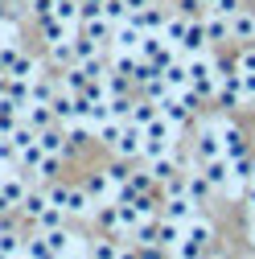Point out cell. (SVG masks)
<instances>
[{
    "instance_id": "cell-28",
    "label": "cell",
    "mask_w": 255,
    "mask_h": 259,
    "mask_svg": "<svg viewBox=\"0 0 255 259\" xmlns=\"http://www.w3.org/2000/svg\"><path fill=\"white\" fill-rule=\"evenodd\" d=\"M251 181H255V152H251Z\"/></svg>"
},
{
    "instance_id": "cell-17",
    "label": "cell",
    "mask_w": 255,
    "mask_h": 259,
    "mask_svg": "<svg viewBox=\"0 0 255 259\" xmlns=\"http://www.w3.org/2000/svg\"><path fill=\"white\" fill-rule=\"evenodd\" d=\"M87 82H91V74L78 66V62H74V66H66V70H62V82H58V87H62V91H74V95H82V91H87Z\"/></svg>"
},
{
    "instance_id": "cell-6",
    "label": "cell",
    "mask_w": 255,
    "mask_h": 259,
    "mask_svg": "<svg viewBox=\"0 0 255 259\" xmlns=\"http://www.w3.org/2000/svg\"><path fill=\"white\" fill-rule=\"evenodd\" d=\"M181 54H202L210 50V37H206V17H189V29H185V37L177 46Z\"/></svg>"
},
{
    "instance_id": "cell-14",
    "label": "cell",
    "mask_w": 255,
    "mask_h": 259,
    "mask_svg": "<svg viewBox=\"0 0 255 259\" xmlns=\"http://www.w3.org/2000/svg\"><path fill=\"white\" fill-rule=\"evenodd\" d=\"M156 115H161V107H156L152 99H144V95H136V99H132V115H128V123L144 127V123H152Z\"/></svg>"
},
{
    "instance_id": "cell-24",
    "label": "cell",
    "mask_w": 255,
    "mask_h": 259,
    "mask_svg": "<svg viewBox=\"0 0 255 259\" xmlns=\"http://www.w3.org/2000/svg\"><path fill=\"white\" fill-rule=\"evenodd\" d=\"M29 9H33L37 21H50L54 17V0H29Z\"/></svg>"
},
{
    "instance_id": "cell-21",
    "label": "cell",
    "mask_w": 255,
    "mask_h": 259,
    "mask_svg": "<svg viewBox=\"0 0 255 259\" xmlns=\"http://www.w3.org/2000/svg\"><path fill=\"white\" fill-rule=\"evenodd\" d=\"M13 78H37V58H29V54H17V62L9 66Z\"/></svg>"
},
{
    "instance_id": "cell-8",
    "label": "cell",
    "mask_w": 255,
    "mask_h": 259,
    "mask_svg": "<svg viewBox=\"0 0 255 259\" xmlns=\"http://www.w3.org/2000/svg\"><path fill=\"white\" fill-rule=\"evenodd\" d=\"M37 144H41V152H54V156H66V152H70V140H66V127H62V123L41 127V132H37Z\"/></svg>"
},
{
    "instance_id": "cell-13",
    "label": "cell",
    "mask_w": 255,
    "mask_h": 259,
    "mask_svg": "<svg viewBox=\"0 0 255 259\" xmlns=\"http://www.w3.org/2000/svg\"><path fill=\"white\" fill-rule=\"evenodd\" d=\"M185 29H189V17L173 9V13L165 17V25H161V37H165L169 46H181V37H185Z\"/></svg>"
},
{
    "instance_id": "cell-3",
    "label": "cell",
    "mask_w": 255,
    "mask_h": 259,
    "mask_svg": "<svg viewBox=\"0 0 255 259\" xmlns=\"http://www.w3.org/2000/svg\"><path fill=\"white\" fill-rule=\"evenodd\" d=\"M161 214L165 218H173V222H189L198 214V202L189 198L185 189H173V193H165V202H161Z\"/></svg>"
},
{
    "instance_id": "cell-15",
    "label": "cell",
    "mask_w": 255,
    "mask_h": 259,
    "mask_svg": "<svg viewBox=\"0 0 255 259\" xmlns=\"http://www.w3.org/2000/svg\"><path fill=\"white\" fill-rule=\"evenodd\" d=\"M37 29H41L46 46H54V41H66V37H74V25L58 21V17H50V21H37Z\"/></svg>"
},
{
    "instance_id": "cell-23",
    "label": "cell",
    "mask_w": 255,
    "mask_h": 259,
    "mask_svg": "<svg viewBox=\"0 0 255 259\" xmlns=\"http://www.w3.org/2000/svg\"><path fill=\"white\" fill-rule=\"evenodd\" d=\"M173 9L185 13V17H206V13H210V9H206V0H173Z\"/></svg>"
},
{
    "instance_id": "cell-2",
    "label": "cell",
    "mask_w": 255,
    "mask_h": 259,
    "mask_svg": "<svg viewBox=\"0 0 255 259\" xmlns=\"http://www.w3.org/2000/svg\"><path fill=\"white\" fill-rule=\"evenodd\" d=\"M210 156H222V136H218L214 119H202L198 136H194V160L202 165V160H210Z\"/></svg>"
},
{
    "instance_id": "cell-25",
    "label": "cell",
    "mask_w": 255,
    "mask_h": 259,
    "mask_svg": "<svg viewBox=\"0 0 255 259\" xmlns=\"http://www.w3.org/2000/svg\"><path fill=\"white\" fill-rule=\"evenodd\" d=\"M91 255L111 259V255H123V247H119V243H95V247H91Z\"/></svg>"
},
{
    "instance_id": "cell-7",
    "label": "cell",
    "mask_w": 255,
    "mask_h": 259,
    "mask_svg": "<svg viewBox=\"0 0 255 259\" xmlns=\"http://www.w3.org/2000/svg\"><path fill=\"white\" fill-rule=\"evenodd\" d=\"M181 185H185V193H189L198 206H206V202H210V193H214V185H210V177L202 173V165H198V169H189V173H181Z\"/></svg>"
},
{
    "instance_id": "cell-27",
    "label": "cell",
    "mask_w": 255,
    "mask_h": 259,
    "mask_svg": "<svg viewBox=\"0 0 255 259\" xmlns=\"http://www.w3.org/2000/svg\"><path fill=\"white\" fill-rule=\"evenodd\" d=\"M247 247H251V251H255V226H251V235H247Z\"/></svg>"
},
{
    "instance_id": "cell-12",
    "label": "cell",
    "mask_w": 255,
    "mask_h": 259,
    "mask_svg": "<svg viewBox=\"0 0 255 259\" xmlns=\"http://www.w3.org/2000/svg\"><path fill=\"white\" fill-rule=\"evenodd\" d=\"M206 37H210V46H227L231 41V17H222V13H206Z\"/></svg>"
},
{
    "instance_id": "cell-5",
    "label": "cell",
    "mask_w": 255,
    "mask_h": 259,
    "mask_svg": "<svg viewBox=\"0 0 255 259\" xmlns=\"http://www.w3.org/2000/svg\"><path fill=\"white\" fill-rule=\"evenodd\" d=\"M165 17H169V9H165V5H156V0H152V5H144V9H136V13H128V21L140 25L144 33H161Z\"/></svg>"
},
{
    "instance_id": "cell-29",
    "label": "cell",
    "mask_w": 255,
    "mask_h": 259,
    "mask_svg": "<svg viewBox=\"0 0 255 259\" xmlns=\"http://www.w3.org/2000/svg\"><path fill=\"white\" fill-rule=\"evenodd\" d=\"M214 5H218V0H206V9H214Z\"/></svg>"
},
{
    "instance_id": "cell-11",
    "label": "cell",
    "mask_w": 255,
    "mask_h": 259,
    "mask_svg": "<svg viewBox=\"0 0 255 259\" xmlns=\"http://www.w3.org/2000/svg\"><path fill=\"white\" fill-rule=\"evenodd\" d=\"M202 173L210 177L214 189H227V185H231V156H210V160H202Z\"/></svg>"
},
{
    "instance_id": "cell-1",
    "label": "cell",
    "mask_w": 255,
    "mask_h": 259,
    "mask_svg": "<svg viewBox=\"0 0 255 259\" xmlns=\"http://www.w3.org/2000/svg\"><path fill=\"white\" fill-rule=\"evenodd\" d=\"M214 127H218V136H222V156H247L251 152V144H247V132L235 123V119H227V115H214Z\"/></svg>"
},
{
    "instance_id": "cell-9",
    "label": "cell",
    "mask_w": 255,
    "mask_h": 259,
    "mask_svg": "<svg viewBox=\"0 0 255 259\" xmlns=\"http://www.w3.org/2000/svg\"><path fill=\"white\" fill-rule=\"evenodd\" d=\"M148 173L156 177V185H165V181H173V177L181 173V160H177V148H173V152H161V156H152V160H148Z\"/></svg>"
},
{
    "instance_id": "cell-4",
    "label": "cell",
    "mask_w": 255,
    "mask_h": 259,
    "mask_svg": "<svg viewBox=\"0 0 255 259\" xmlns=\"http://www.w3.org/2000/svg\"><path fill=\"white\" fill-rule=\"evenodd\" d=\"M111 152H115V156H123V160H136V156L144 152V127L123 123V132H119V140L111 144Z\"/></svg>"
},
{
    "instance_id": "cell-22",
    "label": "cell",
    "mask_w": 255,
    "mask_h": 259,
    "mask_svg": "<svg viewBox=\"0 0 255 259\" xmlns=\"http://www.w3.org/2000/svg\"><path fill=\"white\" fill-rule=\"evenodd\" d=\"M58 169H62V156H54V152H46V156L37 160V177H41V181H54Z\"/></svg>"
},
{
    "instance_id": "cell-19",
    "label": "cell",
    "mask_w": 255,
    "mask_h": 259,
    "mask_svg": "<svg viewBox=\"0 0 255 259\" xmlns=\"http://www.w3.org/2000/svg\"><path fill=\"white\" fill-rule=\"evenodd\" d=\"M0 189H5V206L17 210L21 198H25V181H21V177H9V181H0Z\"/></svg>"
},
{
    "instance_id": "cell-10",
    "label": "cell",
    "mask_w": 255,
    "mask_h": 259,
    "mask_svg": "<svg viewBox=\"0 0 255 259\" xmlns=\"http://www.w3.org/2000/svg\"><path fill=\"white\" fill-rule=\"evenodd\" d=\"M231 41H255V5H243L231 17Z\"/></svg>"
},
{
    "instance_id": "cell-20",
    "label": "cell",
    "mask_w": 255,
    "mask_h": 259,
    "mask_svg": "<svg viewBox=\"0 0 255 259\" xmlns=\"http://www.w3.org/2000/svg\"><path fill=\"white\" fill-rule=\"evenodd\" d=\"M235 70H239V74H255V41H243V46H239Z\"/></svg>"
},
{
    "instance_id": "cell-18",
    "label": "cell",
    "mask_w": 255,
    "mask_h": 259,
    "mask_svg": "<svg viewBox=\"0 0 255 259\" xmlns=\"http://www.w3.org/2000/svg\"><path fill=\"white\" fill-rule=\"evenodd\" d=\"M50 58H54V66H58V70L74 66V37H66V41H54V46H50Z\"/></svg>"
},
{
    "instance_id": "cell-26",
    "label": "cell",
    "mask_w": 255,
    "mask_h": 259,
    "mask_svg": "<svg viewBox=\"0 0 255 259\" xmlns=\"http://www.w3.org/2000/svg\"><path fill=\"white\" fill-rule=\"evenodd\" d=\"M144 5H152V0H128V9H132V13H136V9H144Z\"/></svg>"
},
{
    "instance_id": "cell-16",
    "label": "cell",
    "mask_w": 255,
    "mask_h": 259,
    "mask_svg": "<svg viewBox=\"0 0 255 259\" xmlns=\"http://www.w3.org/2000/svg\"><path fill=\"white\" fill-rule=\"evenodd\" d=\"M25 123L41 132V127H50V123H58V119H54V107H50V103H25Z\"/></svg>"
}]
</instances>
